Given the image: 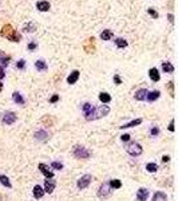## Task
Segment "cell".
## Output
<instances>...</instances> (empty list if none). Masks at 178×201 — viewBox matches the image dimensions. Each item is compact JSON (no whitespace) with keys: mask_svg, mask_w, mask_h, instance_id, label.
<instances>
[{"mask_svg":"<svg viewBox=\"0 0 178 201\" xmlns=\"http://www.w3.org/2000/svg\"><path fill=\"white\" fill-rule=\"evenodd\" d=\"M35 67L39 70V71H46V70L48 69V67H47V63L44 62V60H42V59L36 60V62H35Z\"/></svg>","mask_w":178,"mask_h":201,"instance_id":"603a6c76","label":"cell"},{"mask_svg":"<svg viewBox=\"0 0 178 201\" xmlns=\"http://www.w3.org/2000/svg\"><path fill=\"white\" fill-rule=\"evenodd\" d=\"M33 137H35V139L39 141V142H46V141L48 139V133H47L46 130L40 129V130H38V132L33 134Z\"/></svg>","mask_w":178,"mask_h":201,"instance_id":"30bf717a","label":"cell"},{"mask_svg":"<svg viewBox=\"0 0 178 201\" xmlns=\"http://www.w3.org/2000/svg\"><path fill=\"white\" fill-rule=\"evenodd\" d=\"M114 82H115V85H120V83H122V79L119 78V75H114Z\"/></svg>","mask_w":178,"mask_h":201,"instance_id":"8d00e7d4","label":"cell"},{"mask_svg":"<svg viewBox=\"0 0 178 201\" xmlns=\"http://www.w3.org/2000/svg\"><path fill=\"white\" fill-rule=\"evenodd\" d=\"M120 139H122L123 142H127V141L130 139V136L129 134H123V136H120Z\"/></svg>","mask_w":178,"mask_h":201,"instance_id":"ab89813d","label":"cell"},{"mask_svg":"<svg viewBox=\"0 0 178 201\" xmlns=\"http://www.w3.org/2000/svg\"><path fill=\"white\" fill-rule=\"evenodd\" d=\"M12 99L15 103H18V105H24L26 103V99L22 97V94H20L19 91H15L12 94Z\"/></svg>","mask_w":178,"mask_h":201,"instance_id":"2e32d148","label":"cell"},{"mask_svg":"<svg viewBox=\"0 0 178 201\" xmlns=\"http://www.w3.org/2000/svg\"><path fill=\"white\" fill-rule=\"evenodd\" d=\"M24 31H26V32H33V31H35V24L30 23V24L24 26Z\"/></svg>","mask_w":178,"mask_h":201,"instance_id":"1f68e13d","label":"cell"},{"mask_svg":"<svg viewBox=\"0 0 178 201\" xmlns=\"http://www.w3.org/2000/svg\"><path fill=\"white\" fill-rule=\"evenodd\" d=\"M16 119H18V117L13 111H5L2 117V121L4 125H12V123L16 122Z\"/></svg>","mask_w":178,"mask_h":201,"instance_id":"52a82bcc","label":"cell"},{"mask_svg":"<svg viewBox=\"0 0 178 201\" xmlns=\"http://www.w3.org/2000/svg\"><path fill=\"white\" fill-rule=\"evenodd\" d=\"M147 12H149V13L153 16L154 19H158V12H155L153 8H149V9H147Z\"/></svg>","mask_w":178,"mask_h":201,"instance_id":"e575fe53","label":"cell"},{"mask_svg":"<svg viewBox=\"0 0 178 201\" xmlns=\"http://www.w3.org/2000/svg\"><path fill=\"white\" fill-rule=\"evenodd\" d=\"M0 62L3 63V66H8V63H9V56L4 55V54L0 51Z\"/></svg>","mask_w":178,"mask_h":201,"instance_id":"f546056e","label":"cell"},{"mask_svg":"<svg viewBox=\"0 0 178 201\" xmlns=\"http://www.w3.org/2000/svg\"><path fill=\"white\" fill-rule=\"evenodd\" d=\"M169 20H170V23H174V16L172 15V13L169 15Z\"/></svg>","mask_w":178,"mask_h":201,"instance_id":"ee69618b","label":"cell"},{"mask_svg":"<svg viewBox=\"0 0 178 201\" xmlns=\"http://www.w3.org/2000/svg\"><path fill=\"white\" fill-rule=\"evenodd\" d=\"M39 170L43 173V176L46 177V178H52L54 177V173L52 170H50V166H47L46 164H39Z\"/></svg>","mask_w":178,"mask_h":201,"instance_id":"9c48e42d","label":"cell"},{"mask_svg":"<svg viewBox=\"0 0 178 201\" xmlns=\"http://www.w3.org/2000/svg\"><path fill=\"white\" fill-rule=\"evenodd\" d=\"M159 97H161V93L158 91V90H154V91H152V93H147L146 99L149 100V102H154V100L158 99Z\"/></svg>","mask_w":178,"mask_h":201,"instance_id":"e0dca14e","label":"cell"},{"mask_svg":"<svg viewBox=\"0 0 178 201\" xmlns=\"http://www.w3.org/2000/svg\"><path fill=\"white\" fill-rule=\"evenodd\" d=\"M36 8L42 12H46L50 9V3L48 2H38L36 3Z\"/></svg>","mask_w":178,"mask_h":201,"instance_id":"d6986e66","label":"cell"},{"mask_svg":"<svg viewBox=\"0 0 178 201\" xmlns=\"http://www.w3.org/2000/svg\"><path fill=\"white\" fill-rule=\"evenodd\" d=\"M126 150H127V153H129L130 156H133V157H138V156H141V154H142V152H143L142 146H141L138 142H131V143H129V146L126 147Z\"/></svg>","mask_w":178,"mask_h":201,"instance_id":"5b68a950","label":"cell"},{"mask_svg":"<svg viewBox=\"0 0 178 201\" xmlns=\"http://www.w3.org/2000/svg\"><path fill=\"white\" fill-rule=\"evenodd\" d=\"M36 47H38V44H36V42H31L28 43V46H27V48L30 50V51H35Z\"/></svg>","mask_w":178,"mask_h":201,"instance_id":"d6a6232c","label":"cell"},{"mask_svg":"<svg viewBox=\"0 0 178 201\" xmlns=\"http://www.w3.org/2000/svg\"><path fill=\"white\" fill-rule=\"evenodd\" d=\"M2 36L9 39L11 42H20V39H22V36H20L9 24H7V26H4L2 28Z\"/></svg>","mask_w":178,"mask_h":201,"instance_id":"7a4b0ae2","label":"cell"},{"mask_svg":"<svg viewBox=\"0 0 178 201\" xmlns=\"http://www.w3.org/2000/svg\"><path fill=\"white\" fill-rule=\"evenodd\" d=\"M72 154H74V157H75V158L87 160V158H90V156H91V152H90V150H87L85 146L76 145V146H74V149H72Z\"/></svg>","mask_w":178,"mask_h":201,"instance_id":"3957f363","label":"cell"},{"mask_svg":"<svg viewBox=\"0 0 178 201\" xmlns=\"http://www.w3.org/2000/svg\"><path fill=\"white\" fill-rule=\"evenodd\" d=\"M169 130L170 132H174V119L170 121V125H169Z\"/></svg>","mask_w":178,"mask_h":201,"instance_id":"60d3db41","label":"cell"},{"mask_svg":"<svg viewBox=\"0 0 178 201\" xmlns=\"http://www.w3.org/2000/svg\"><path fill=\"white\" fill-rule=\"evenodd\" d=\"M99 100L102 103H109L111 102V95L109 93H100L99 94Z\"/></svg>","mask_w":178,"mask_h":201,"instance_id":"cb8c5ba5","label":"cell"},{"mask_svg":"<svg viewBox=\"0 0 178 201\" xmlns=\"http://www.w3.org/2000/svg\"><path fill=\"white\" fill-rule=\"evenodd\" d=\"M142 123V119L141 118H137V119H134L131 121V122H129V123H125V125H122V126H119L120 129H129V127H134V126H138Z\"/></svg>","mask_w":178,"mask_h":201,"instance_id":"ac0fdd59","label":"cell"},{"mask_svg":"<svg viewBox=\"0 0 178 201\" xmlns=\"http://www.w3.org/2000/svg\"><path fill=\"white\" fill-rule=\"evenodd\" d=\"M33 197H35L36 200H39V199H42L43 196H44V189H43L40 185H35L33 186Z\"/></svg>","mask_w":178,"mask_h":201,"instance_id":"7c38bea8","label":"cell"},{"mask_svg":"<svg viewBox=\"0 0 178 201\" xmlns=\"http://www.w3.org/2000/svg\"><path fill=\"white\" fill-rule=\"evenodd\" d=\"M114 36V34L110 31V30H103L102 32H100V39L102 40H110Z\"/></svg>","mask_w":178,"mask_h":201,"instance_id":"7402d4cb","label":"cell"},{"mask_svg":"<svg viewBox=\"0 0 178 201\" xmlns=\"http://www.w3.org/2000/svg\"><path fill=\"white\" fill-rule=\"evenodd\" d=\"M78 79H79V71H78V70H74V71L70 74L68 76H67V83L74 85V83H75Z\"/></svg>","mask_w":178,"mask_h":201,"instance_id":"5bb4252c","label":"cell"},{"mask_svg":"<svg viewBox=\"0 0 178 201\" xmlns=\"http://www.w3.org/2000/svg\"><path fill=\"white\" fill-rule=\"evenodd\" d=\"M82 109H83V113H85V115H86V114H89L90 111H91V110L94 109V106L91 105V103H89V102H86L85 103V105H83L82 106Z\"/></svg>","mask_w":178,"mask_h":201,"instance_id":"f1b7e54d","label":"cell"},{"mask_svg":"<svg viewBox=\"0 0 178 201\" xmlns=\"http://www.w3.org/2000/svg\"><path fill=\"white\" fill-rule=\"evenodd\" d=\"M147 197H149V190L146 188L138 189V192H137V199H138V201H146Z\"/></svg>","mask_w":178,"mask_h":201,"instance_id":"8fae6325","label":"cell"},{"mask_svg":"<svg viewBox=\"0 0 178 201\" xmlns=\"http://www.w3.org/2000/svg\"><path fill=\"white\" fill-rule=\"evenodd\" d=\"M147 93H149V91H147L146 89H139V90H137V91H135V95H134V97H135L137 100H145Z\"/></svg>","mask_w":178,"mask_h":201,"instance_id":"9a60e30c","label":"cell"},{"mask_svg":"<svg viewBox=\"0 0 178 201\" xmlns=\"http://www.w3.org/2000/svg\"><path fill=\"white\" fill-rule=\"evenodd\" d=\"M146 170L149 173H155L157 170H158V165H157V164H154V162H149L146 165Z\"/></svg>","mask_w":178,"mask_h":201,"instance_id":"484cf974","label":"cell"},{"mask_svg":"<svg viewBox=\"0 0 178 201\" xmlns=\"http://www.w3.org/2000/svg\"><path fill=\"white\" fill-rule=\"evenodd\" d=\"M149 75H150V79H152L153 82H158V80L161 79L159 71H158V69H155V67H153V69H150V71H149Z\"/></svg>","mask_w":178,"mask_h":201,"instance_id":"4fadbf2b","label":"cell"},{"mask_svg":"<svg viewBox=\"0 0 178 201\" xmlns=\"http://www.w3.org/2000/svg\"><path fill=\"white\" fill-rule=\"evenodd\" d=\"M111 193H113V189L110 188L109 182L102 184V185L99 186V189H98V197L100 200H106L107 197L111 196Z\"/></svg>","mask_w":178,"mask_h":201,"instance_id":"277c9868","label":"cell"},{"mask_svg":"<svg viewBox=\"0 0 178 201\" xmlns=\"http://www.w3.org/2000/svg\"><path fill=\"white\" fill-rule=\"evenodd\" d=\"M150 133H152V136H158V134H159V129H158V127H153Z\"/></svg>","mask_w":178,"mask_h":201,"instance_id":"74e56055","label":"cell"},{"mask_svg":"<svg viewBox=\"0 0 178 201\" xmlns=\"http://www.w3.org/2000/svg\"><path fill=\"white\" fill-rule=\"evenodd\" d=\"M162 161H163V162H169V161H170V157H169V156H163V157H162Z\"/></svg>","mask_w":178,"mask_h":201,"instance_id":"7bdbcfd3","label":"cell"},{"mask_svg":"<svg viewBox=\"0 0 178 201\" xmlns=\"http://www.w3.org/2000/svg\"><path fill=\"white\" fill-rule=\"evenodd\" d=\"M5 76V72H4V69L3 67H0V79H3Z\"/></svg>","mask_w":178,"mask_h":201,"instance_id":"b9f144b4","label":"cell"},{"mask_svg":"<svg viewBox=\"0 0 178 201\" xmlns=\"http://www.w3.org/2000/svg\"><path fill=\"white\" fill-rule=\"evenodd\" d=\"M91 181H92L91 174H83V176L78 180V182H76V186H78V189L83 190V189H86V188H89V185L91 184Z\"/></svg>","mask_w":178,"mask_h":201,"instance_id":"8992f818","label":"cell"},{"mask_svg":"<svg viewBox=\"0 0 178 201\" xmlns=\"http://www.w3.org/2000/svg\"><path fill=\"white\" fill-rule=\"evenodd\" d=\"M153 201H167V196L163 192H155L153 196Z\"/></svg>","mask_w":178,"mask_h":201,"instance_id":"ffe728a7","label":"cell"},{"mask_svg":"<svg viewBox=\"0 0 178 201\" xmlns=\"http://www.w3.org/2000/svg\"><path fill=\"white\" fill-rule=\"evenodd\" d=\"M162 70H163V72L172 74V72H174V66L170 62H162Z\"/></svg>","mask_w":178,"mask_h":201,"instance_id":"44dd1931","label":"cell"},{"mask_svg":"<svg viewBox=\"0 0 178 201\" xmlns=\"http://www.w3.org/2000/svg\"><path fill=\"white\" fill-rule=\"evenodd\" d=\"M115 44L118 48H125V47H127V42L123 38H117L115 39Z\"/></svg>","mask_w":178,"mask_h":201,"instance_id":"83f0119b","label":"cell"},{"mask_svg":"<svg viewBox=\"0 0 178 201\" xmlns=\"http://www.w3.org/2000/svg\"><path fill=\"white\" fill-rule=\"evenodd\" d=\"M58 100H59V95H56V94H55V95H52V97H51L50 102H51V103H55V102H58Z\"/></svg>","mask_w":178,"mask_h":201,"instance_id":"f35d334b","label":"cell"},{"mask_svg":"<svg viewBox=\"0 0 178 201\" xmlns=\"http://www.w3.org/2000/svg\"><path fill=\"white\" fill-rule=\"evenodd\" d=\"M51 168L52 169H56V170H60V169H63V164L58 162V161H54V162L51 164Z\"/></svg>","mask_w":178,"mask_h":201,"instance_id":"4dcf8cb0","label":"cell"},{"mask_svg":"<svg viewBox=\"0 0 178 201\" xmlns=\"http://www.w3.org/2000/svg\"><path fill=\"white\" fill-rule=\"evenodd\" d=\"M55 185H56V181L52 178H47L44 182V193L51 194L54 190H55Z\"/></svg>","mask_w":178,"mask_h":201,"instance_id":"ba28073f","label":"cell"},{"mask_svg":"<svg viewBox=\"0 0 178 201\" xmlns=\"http://www.w3.org/2000/svg\"><path fill=\"white\" fill-rule=\"evenodd\" d=\"M109 185L111 189H119L120 186H122V182H120L119 180H110L109 181Z\"/></svg>","mask_w":178,"mask_h":201,"instance_id":"4316f807","label":"cell"},{"mask_svg":"<svg viewBox=\"0 0 178 201\" xmlns=\"http://www.w3.org/2000/svg\"><path fill=\"white\" fill-rule=\"evenodd\" d=\"M16 67H18V69H24V67H26V60L20 59L19 62H16Z\"/></svg>","mask_w":178,"mask_h":201,"instance_id":"836d02e7","label":"cell"},{"mask_svg":"<svg viewBox=\"0 0 178 201\" xmlns=\"http://www.w3.org/2000/svg\"><path fill=\"white\" fill-rule=\"evenodd\" d=\"M2 90H3V83L0 82V91H2Z\"/></svg>","mask_w":178,"mask_h":201,"instance_id":"f6af8a7d","label":"cell"},{"mask_svg":"<svg viewBox=\"0 0 178 201\" xmlns=\"http://www.w3.org/2000/svg\"><path fill=\"white\" fill-rule=\"evenodd\" d=\"M169 89H170V95L174 97V83L169 82Z\"/></svg>","mask_w":178,"mask_h":201,"instance_id":"d590c367","label":"cell"},{"mask_svg":"<svg viewBox=\"0 0 178 201\" xmlns=\"http://www.w3.org/2000/svg\"><path fill=\"white\" fill-rule=\"evenodd\" d=\"M0 184H2L3 186H5V188H11V182H9V178L7 176H4V174H2L0 176Z\"/></svg>","mask_w":178,"mask_h":201,"instance_id":"d4e9b609","label":"cell"},{"mask_svg":"<svg viewBox=\"0 0 178 201\" xmlns=\"http://www.w3.org/2000/svg\"><path fill=\"white\" fill-rule=\"evenodd\" d=\"M109 113H110V107L107 105H102L99 107H94L89 114H86L85 118L87 121H95V119L102 118V117H106Z\"/></svg>","mask_w":178,"mask_h":201,"instance_id":"6da1fadb","label":"cell"}]
</instances>
